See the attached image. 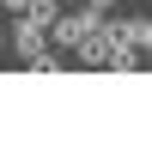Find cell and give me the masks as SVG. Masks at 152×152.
Masks as SVG:
<instances>
[{"mask_svg":"<svg viewBox=\"0 0 152 152\" xmlns=\"http://www.w3.org/2000/svg\"><path fill=\"white\" fill-rule=\"evenodd\" d=\"M122 43H128L134 55H146V49H152V18H146V12H134V18H122Z\"/></svg>","mask_w":152,"mask_h":152,"instance_id":"3957f363","label":"cell"},{"mask_svg":"<svg viewBox=\"0 0 152 152\" xmlns=\"http://www.w3.org/2000/svg\"><path fill=\"white\" fill-rule=\"evenodd\" d=\"M12 18H18V24H12V31H6V43H12V55H18V61H31L37 49L49 43V31H43V24H37V18H24V12H12Z\"/></svg>","mask_w":152,"mask_h":152,"instance_id":"7a4b0ae2","label":"cell"},{"mask_svg":"<svg viewBox=\"0 0 152 152\" xmlns=\"http://www.w3.org/2000/svg\"><path fill=\"white\" fill-rule=\"evenodd\" d=\"M91 18H97L91 6H79V12H55V24H49V49H73L85 31H91Z\"/></svg>","mask_w":152,"mask_h":152,"instance_id":"6da1fadb","label":"cell"},{"mask_svg":"<svg viewBox=\"0 0 152 152\" xmlns=\"http://www.w3.org/2000/svg\"><path fill=\"white\" fill-rule=\"evenodd\" d=\"M24 18H37V24H43V31H49V24H55V12H61V0H24Z\"/></svg>","mask_w":152,"mask_h":152,"instance_id":"277c9868","label":"cell"},{"mask_svg":"<svg viewBox=\"0 0 152 152\" xmlns=\"http://www.w3.org/2000/svg\"><path fill=\"white\" fill-rule=\"evenodd\" d=\"M0 6H6V12H18V6H24V0H0Z\"/></svg>","mask_w":152,"mask_h":152,"instance_id":"8992f818","label":"cell"},{"mask_svg":"<svg viewBox=\"0 0 152 152\" xmlns=\"http://www.w3.org/2000/svg\"><path fill=\"white\" fill-rule=\"evenodd\" d=\"M85 6H91V12H116L122 0H85Z\"/></svg>","mask_w":152,"mask_h":152,"instance_id":"5b68a950","label":"cell"}]
</instances>
